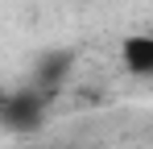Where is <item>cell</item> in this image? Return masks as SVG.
Segmentation results:
<instances>
[{
    "label": "cell",
    "mask_w": 153,
    "mask_h": 149,
    "mask_svg": "<svg viewBox=\"0 0 153 149\" xmlns=\"http://www.w3.org/2000/svg\"><path fill=\"white\" fill-rule=\"evenodd\" d=\"M120 58H124V71L128 74L149 79L153 74V33H132V37H124Z\"/></svg>",
    "instance_id": "6da1fadb"
},
{
    "label": "cell",
    "mask_w": 153,
    "mask_h": 149,
    "mask_svg": "<svg viewBox=\"0 0 153 149\" xmlns=\"http://www.w3.org/2000/svg\"><path fill=\"white\" fill-rule=\"evenodd\" d=\"M4 120L13 124V128H37V120H42V104L37 99H8L4 104Z\"/></svg>",
    "instance_id": "7a4b0ae2"
},
{
    "label": "cell",
    "mask_w": 153,
    "mask_h": 149,
    "mask_svg": "<svg viewBox=\"0 0 153 149\" xmlns=\"http://www.w3.org/2000/svg\"><path fill=\"white\" fill-rule=\"evenodd\" d=\"M29 149H42V145H29Z\"/></svg>",
    "instance_id": "3957f363"
}]
</instances>
